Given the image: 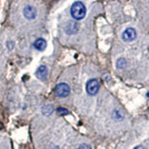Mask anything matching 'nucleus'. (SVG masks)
<instances>
[{
    "instance_id": "obj_7",
    "label": "nucleus",
    "mask_w": 149,
    "mask_h": 149,
    "mask_svg": "<svg viewBox=\"0 0 149 149\" xmlns=\"http://www.w3.org/2000/svg\"><path fill=\"white\" fill-rule=\"evenodd\" d=\"M65 32L67 33L68 35H72V34H76L79 29V25L77 22H69L66 26H65Z\"/></svg>"
},
{
    "instance_id": "obj_5",
    "label": "nucleus",
    "mask_w": 149,
    "mask_h": 149,
    "mask_svg": "<svg viewBox=\"0 0 149 149\" xmlns=\"http://www.w3.org/2000/svg\"><path fill=\"white\" fill-rule=\"evenodd\" d=\"M136 31H135L133 28H127L124 32H123V34H122V39L124 41H132L134 40L135 38H136Z\"/></svg>"
},
{
    "instance_id": "obj_16",
    "label": "nucleus",
    "mask_w": 149,
    "mask_h": 149,
    "mask_svg": "<svg viewBox=\"0 0 149 149\" xmlns=\"http://www.w3.org/2000/svg\"><path fill=\"white\" fill-rule=\"evenodd\" d=\"M148 50H149V49H148Z\"/></svg>"
},
{
    "instance_id": "obj_15",
    "label": "nucleus",
    "mask_w": 149,
    "mask_h": 149,
    "mask_svg": "<svg viewBox=\"0 0 149 149\" xmlns=\"http://www.w3.org/2000/svg\"><path fill=\"white\" fill-rule=\"evenodd\" d=\"M146 96H147V97H148V98H149V91H148V92H147V93H146Z\"/></svg>"
},
{
    "instance_id": "obj_14",
    "label": "nucleus",
    "mask_w": 149,
    "mask_h": 149,
    "mask_svg": "<svg viewBox=\"0 0 149 149\" xmlns=\"http://www.w3.org/2000/svg\"><path fill=\"white\" fill-rule=\"evenodd\" d=\"M133 149H146V148L143 147V146H136V147L133 148Z\"/></svg>"
},
{
    "instance_id": "obj_12",
    "label": "nucleus",
    "mask_w": 149,
    "mask_h": 149,
    "mask_svg": "<svg viewBox=\"0 0 149 149\" xmlns=\"http://www.w3.org/2000/svg\"><path fill=\"white\" fill-rule=\"evenodd\" d=\"M126 64H127V63H126L125 59L121 58L118 61V63H116V67H118V69H123L126 66Z\"/></svg>"
},
{
    "instance_id": "obj_1",
    "label": "nucleus",
    "mask_w": 149,
    "mask_h": 149,
    "mask_svg": "<svg viewBox=\"0 0 149 149\" xmlns=\"http://www.w3.org/2000/svg\"><path fill=\"white\" fill-rule=\"evenodd\" d=\"M70 14H71L72 18L76 21H80L84 17L86 16V7L82 2L80 1H77L74 2L71 9H70Z\"/></svg>"
},
{
    "instance_id": "obj_9",
    "label": "nucleus",
    "mask_w": 149,
    "mask_h": 149,
    "mask_svg": "<svg viewBox=\"0 0 149 149\" xmlns=\"http://www.w3.org/2000/svg\"><path fill=\"white\" fill-rule=\"evenodd\" d=\"M54 106L52 104H46L41 108V112L44 116H49L53 113Z\"/></svg>"
},
{
    "instance_id": "obj_3",
    "label": "nucleus",
    "mask_w": 149,
    "mask_h": 149,
    "mask_svg": "<svg viewBox=\"0 0 149 149\" xmlns=\"http://www.w3.org/2000/svg\"><path fill=\"white\" fill-rule=\"evenodd\" d=\"M99 88H100V84L95 78L90 79L86 84V91L88 92V94L90 95H95L98 92V91H99Z\"/></svg>"
},
{
    "instance_id": "obj_11",
    "label": "nucleus",
    "mask_w": 149,
    "mask_h": 149,
    "mask_svg": "<svg viewBox=\"0 0 149 149\" xmlns=\"http://www.w3.org/2000/svg\"><path fill=\"white\" fill-rule=\"evenodd\" d=\"M57 113L59 116H64L69 114V112L66 108H63V107H59V108L57 109Z\"/></svg>"
},
{
    "instance_id": "obj_13",
    "label": "nucleus",
    "mask_w": 149,
    "mask_h": 149,
    "mask_svg": "<svg viewBox=\"0 0 149 149\" xmlns=\"http://www.w3.org/2000/svg\"><path fill=\"white\" fill-rule=\"evenodd\" d=\"M78 149H91V146H88L87 143H82L79 146Z\"/></svg>"
},
{
    "instance_id": "obj_10",
    "label": "nucleus",
    "mask_w": 149,
    "mask_h": 149,
    "mask_svg": "<svg viewBox=\"0 0 149 149\" xmlns=\"http://www.w3.org/2000/svg\"><path fill=\"white\" fill-rule=\"evenodd\" d=\"M113 118L116 120H120L123 118V115L121 114V112L118 110V109H116L114 112H113Z\"/></svg>"
},
{
    "instance_id": "obj_2",
    "label": "nucleus",
    "mask_w": 149,
    "mask_h": 149,
    "mask_svg": "<svg viewBox=\"0 0 149 149\" xmlns=\"http://www.w3.org/2000/svg\"><path fill=\"white\" fill-rule=\"evenodd\" d=\"M70 87L66 83H60L55 87L54 92L57 97L59 98H65L70 94Z\"/></svg>"
},
{
    "instance_id": "obj_4",
    "label": "nucleus",
    "mask_w": 149,
    "mask_h": 149,
    "mask_svg": "<svg viewBox=\"0 0 149 149\" xmlns=\"http://www.w3.org/2000/svg\"><path fill=\"white\" fill-rule=\"evenodd\" d=\"M23 16H24L27 20H34L36 17V9L31 6V5H27L25 8H23Z\"/></svg>"
},
{
    "instance_id": "obj_6",
    "label": "nucleus",
    "mask_w": 149,
    "mask_h": 149,
    "mask_svg": "<svg viewBox=\"0 0 149 149\" xmlns=\"http://www.w3.org/2000/svg\"><path fill=\"white\" fill-rule=\"evenodd\" d=\"M36 77L40 80H46L48 77V68L46 65H40L36 71Z\"/></svg>"
},
{
    "instance_id": "obj_8",
    "label": "nucleus",
    "mask_w": 149,
    "mask_h": 149,
    "mask_svg": "<svg viewBox=\"0 0 149 149\" xmlns=\"http://www.w3.org/2000/svg\"><path fill=\"white\" fill-rule=\"evenodd\" d=\"M34 48L38 51H43L47 48V41L44 38H37L34 42Z\"/></svg>"
}]
</instances>
